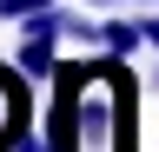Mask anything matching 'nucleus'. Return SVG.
<instances>
[{
    "label": "nucleus",
    "mask_w": 159,
    "mask_h": 152,
    "mask_svg": "<svg viewBox=\"0 0 159 152\" xmlns=\"http://www.w3.org/2000/svg\"><path fill=\"white\" fill-rule=\"evenodd\" d=\"M60 40H66V13L60 7H40L20 20V46H13V66L27 73V80H53L60 66Z\"/></svg>",
    "instance_id": "1"
},
{
    "label": "nucleus",
    "mask_w": 159,
    "mask_h": 152,
    "mask_svg": "<svg viewBox=\"0 0 159 152\" xmlns=\"http://www.w3.org/2000/svg\"><path fill=\"white\" fill-rule=\"evenodd\" d=\"M27 126H33V86L20 66H0V152H13Z\"/></svg>",
    "instance_id": "2"
},
{
    "label": "nucleus",
    "mask_w": 159,
    "mask_h": 152,
    "mask_svg": "<svg viewBox=\"0 0 159 152\" xmlns=\"http://www.w3.org/2000/svg\"><path fill=\"white\" fill-rule=\"evenodd\" d=\"M99 46H106V53H119V60H133V53L146 46V20H126V13L99 20Z\"/></svg>",
    "instance_id": "3"
},
{
    "label": "nucleus",
    "mask_w": 159,
    "mask_h": 152,
    "mask_svg": "<svg viewBox=\"0 0 159 152\" xmlns=\"http://www.w3.org/2000/svg\"><path fill=\"white\" fill-rule=\"evenodd\" d=\"M80 139H106L113 145V93H106V99H86V106H80Z\"/></svg>",
    "instance_id": "4"
},
{
    "label": "nucleus",
    "mask_w": 159,
    "mask_h": 152,
    "mask_svg": "<svg viewBox=\"0 0 159 152\" xmlns=\"http://www.w3.org/2000/svg\"><path fill=\"white\" fill-rule=\"evenodd\" d=\"M40 7H60V0H0V20H27V13H40Z\"/></svg>",
    "instance_id": "5"
},
{
    "label": "nucleus",
    "mask_w": 159,
    "mask_h": 152,
    "mask_svg": "<svg viewBox=\"0 0 159 152\" xmlns=\"http://www.w3.org/2000/svg\"><path fill=\"white\" fill-rule=\"evenodd\" d=\"M13 152H47V132H33V126H27V132L13 139Z\"/></svg>",
    "instance_id": "6"
},
{
    "label": "nucleus",
    "mask_w": 159,
    "mask_h": 152,
    "mask_svg": "<svg viewBox=\"0 0 159 152\" xmlns=\"http://www.w3.org/2000/svg\"><path fill=\"white\" fill-rule=\"evenodd\" d=\"M146 46H159V13H146Z\"/></svg>",
    "instance_id": "7"
},
{
    "label": "nucleus",
    "mask_w": 159,
    "mask_h": 152,
    "mask_svg": "<svg viewBox=\"0 0 159 152\" xmlns=\"http://www.w3.org/2000/svg\"><path fill=\"white\" fill-rule=\"evenodd\" d=\"M86 7H126V0H86Z\"/></svg>",
    "instance_id": "8"
}]
</instances>
